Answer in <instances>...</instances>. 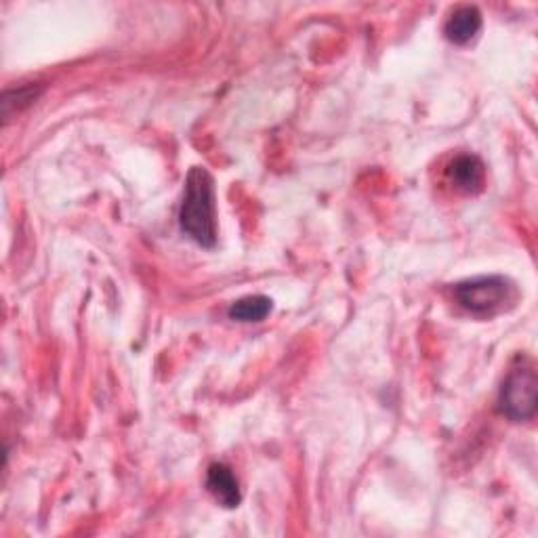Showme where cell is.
Returning a JSON list of instances; mask_svg holds the SVG:
<instances>
[{"mask_svg":"<svg viewBox=\"0 0 538 538\" xmlns=\"http://www.w3.org/2000/svg\"><path fill=\"white\" fill-rule=\"evenodd\" d=\"M179 227L196 244L213 248L217 244L215 181L204 167H194L185 179V192L179 206Z\"/></svg>","mask_w":538,"mask_h":538,"instance_id":"6da1fadb","label":"cell"},{"mask_svg":"<svg viewBox=\"0 0 538 538\" xmlns=\"http://www.w3.org/2000/svg\"><path fill=\"white\" fill-rule=\"evenodd\" d=\"M454 297L469 314L486 318L515 305L517 286L505 276H478L454 286Z\"/></svg>","mask_w":538,"mask_h":538,"instance_id":"7a4b0ae2","label":"cell"},{"mask_svg":"<svg viewBox=\"0 0 538 538\" xmlns=\"http://www.w3.org/2000/svg\"><path fill=\"white\" fill-rule=\"evenodd\" d=\"M499 408L513 423L534 419L538 408V377L530 366L513 368L499 393Z\"/></svg>","mask_w":538,"mask_h":538,"instance_id":"3957f363","label":"cell"},{"mask_svg":"<svg viewBox=\"0 0 538 538\" xmlns=\"http://www.w3.org/2000/svg\"><path fill=\"white\" fill-rule=\"evenodd\" d=\"M446 177L450 185L461 194H478L484 188L486 181V167L484 162L475 154H461L454 158L448 169Z\"/></svg>","mask_w":538,"mask_h":538,"instance_id":"277c9868","label":"cell"},{"mask_svg":"<svg viewBox=\"0 0 538 538\" xmlns=\"http://www.w3.org/2000/svg\"><path fill=\"white\" fill-rule=\"evenodd\" d=\"M206 488L227 509H236L242 501L236 475L223 463H213L209 471H206Z\"/></svg>","mask_w":538,"mask_h":538,"instance_id":"5b68a950","label":"cell"},{"mask_svg":"<svg viewBox=\"0 0 538 538\" xmlns=\"http://www.w3.org/2000/svg\"><path fill=\"white\" fill-rule=\"evenodd\" d=\"M482 30V13L478 7L463 5L454 9L444 26V34L454 45H467Z\"/></svg>","mask_w":538,"mask_h":538,"instance_id":"8992f818","label":"cell"},{"mask_svg":"<svg viewBox=\"0 0 538 538\" xmlns=\"http://www.w3.org/2000/svg\"><path fill=\"white\" fill-rule=\"evenodd\" d=\"M272 307L274 305L269 297L251 295L232 303V307L227 309V314H230V318L236 322H261L272 314Z\"/></svg>","mask_w":538,"mask_h":538,"instance_id":"52a82bcc","label":"cell"}]
</instances>
